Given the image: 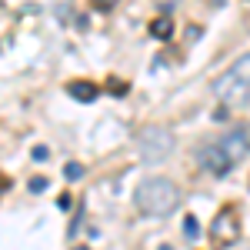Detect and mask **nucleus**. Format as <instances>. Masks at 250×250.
I'll return each mask as SVG.
<instances>
[{
  "instance_id": "obj_12",
  "label": "nucleus",
  "mask_w": 250,
  "mask_h": 250,
  "mask_svg": "<svg viewBox=\"0 0 250 250\" xmlns=\"http://www.w3.org/2000/svg\"><path fill=\"white\" fill-rule=\"evenodd\" d=\"M77 250H87V247H77Z\"/></svg>"
},
{
  "instance_id": "obj_5",
  "label": "nucleus",
  "mask_w": 250,
  "mask_h": 250,
  "mask_svg": "<svg viewBox=\"0 0 250 250\" xmlns=\"http://www.w3.org/2000/svg\"><path fill=\"white\" fill-rule=\"evenodd\" d=\"M213 237H217L220 244H233V240H237V217H233V213L217 217V220H213Z\"/></svg>"
},
{
  "instance_id": "obj_6",
  "label": "nucleus",
  "mask_w": 250,
  "mask_h": 250,
  "mask_svg": "<svg viewBox=\"0 0 250 250\" xmlns=\"http://www.w3.org/2000/svg\"><path fill=\"white\" fill-rule=\"evenodd\" d=\"M70 97H77V100H94L97 87H90V83H70Z\"/></svg>"
},
{
  "instance_id": "obj_11",
  "label": "nucleus",
  "mask_w": 250,
  "mask_h": 250,
  "mask_svg": "<svg viewBox=\"0 0 250 250\" xmlns=\"http://www.w3.org/2000/svg\"><path fill=\"white\" fill-rule=\"evenodd\" d=\"M184 230H187V237H193V233H197V224H193V220H187V224H184Z\"/></svg>"
},
{
  "instance_id": "obj_9",
  "label": "nucleus",
  "mask_w": 250,
  "mask_h": 250,
  "mask_svg": "<svg viewBox=\"0 0 250 250\" xmlns=\"http://www.w3.org/2000/svg\"><path fill=\"white\" fill-rule=\"evenodd\" d=\"M43 187H47V180H43V177H34V180H30V190H34V193H40Z\"/></svg>"
},
{
  "instance_id": "obj_10",
  "label": "nucleus",
  "mask_w": 250,
  "mask_h": 250,
  "mask_svg": "<svg viewBox=\"0 0 250 250\" xmlns=\"http://www.w3.org/2000/svg\"><path fill=\"white\" fill-rule=\"evenodd\" d=\"M80 173H83L80 164H70V167H67V177H80Z\"/></svg>"
},
{
  "instance_id": "obj_3",
  "label": "nucleus",
  "mask_w": 250,
  "mask_h": 250,
  "mask_svg": "<svg viewBox=\"0 0 250 250\" xmlns=\"http://www.w3.org/2000/svg\"><path fill=\"white\" fill-rule=\"evenodd\" d=\"M213 94H217V100H220L224 107H233V110L250 107V83L240 80L233 70H224L220 77L213 80Z\"/></svg>"
},
{
  "instance_id": "obj_1",
  "label": "nucleus",
  "mask_w": 250,
  "mask_h": 250,
  "mask_svg": "<svg viewBox=\"0 0 250 250\" xmlns=\"http://www.w3.org/2000/svg\"><path fill=\"white\" fill-rule=\"evenodd\" d=\"M180 200H184V193L170 177H147L137 184L134 193V204L144 217H170L180 207Z\"/></svg>"
},
{
  "instance_id": "obj_8",
  "label": "nucleus",
  "mask_w": 250,
  "mask_h": 250,
  "mask_svg": "<svg viewBox=\"0 0 250 250\" xmlns=\"http://www.w3.org/2000/svg\"><path fill=\"white\" fill-rule=\"evenodd\" d=\"M154 34H157V37H167V34H170V23H167V20H157V23H154Z\"/></svg>"
},
{
  "instance_id": "obj_7",
  "label": "nucleus",
  "mask_w": 250,
  "mask_h": 250,
  "mask_svg": "<svg viewBox=\"0 0 250 250\" xmlns=\"http://www.w3.org/2000/svg\"><path fill=\"white\" fill-rule=\"evenodd\" d=\"M230 70H233V74H237L240 80H247V83H250V54L237 57V60H233V67H230Z\"/></svg>"
},
{
  "instance_id": "obj_4",
  "label": "nucleus",
  "mask_w": 250,
  "mask_h": 250,
  "mask_svg": "<svg viewBox=\"0 0 250 250\" xmlns=\"http://www.w3.org/2000/svg\"><path fill=\"white\" fill-rule=\"evenodd\" d=\"M213 144L224 150V157L230 160V167H237V164H240V160L250 154V130H244V127H233L230 134L217 137Z\"/></svg>"
},
{
  "instance_id": "obj_2",
  "label": "nucleus",
  "mask_w": 250,
  "mask_h": 250,
  "mask_svg": "<svg viewBox=\"0 0 250 250\" xmlns=\"http://www.w3.org/2000/svg\"><path fill=\"white\" fill-rule=\"evenodd\" d=\"M173 147H177V140L167 127H144L137 137V154L144 164H164L173 154Z\"/></svg>"
}]
</instances>
